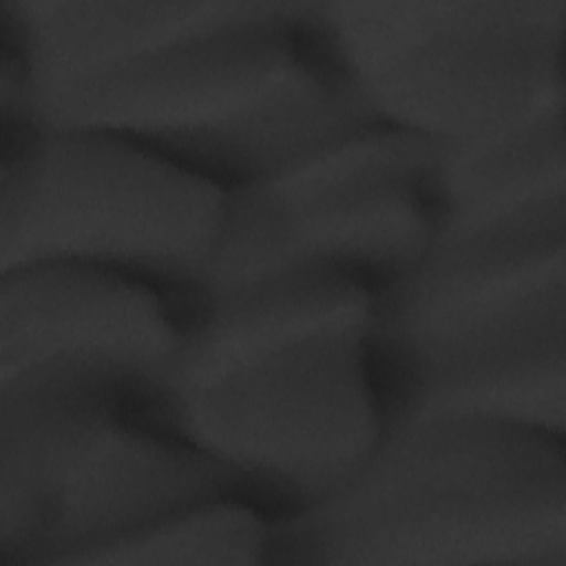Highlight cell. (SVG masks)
<instances>
[{"mask_svg":"<svg viewBox=\"0 0 566 566\" xmlns=\"http://www.w3.org/2000/svg\"><path fill=\"white\" fill-rule=\"evenodd\" d=\"M179 314L153 287L77 263L0 272V385L60 378L144 387L179 338Z\"/></svg>","mask_w":566,"mask_h":566,"instance_id":"cell-9","label":"cell"},{"mask_svg":"<svg viewBox=\"0 0 566 566\" xmlns=\"http://www.w3.org/2000/svg\"><path fill=\"white\" fill-rule=\"evenodd\" d=\"M436 144L369 124L226 190L197 301L316 270L343 274L371 294L391 285L431 248L427 181Z\"/></svg>","mask_w":566,"mask_h":566,"instance_id":"cell-6","label":"cell"},{"mask_svg":"<svg viewBox=\"0 0 566 566\" xmlns=\"http://www.w3.org/2000/svg\"><path fill=\"white\" fill-rule=\"evenodd\" d=\"M371 307L367 287L323 270L199 298L135 409L226 467L272 520L318 506L385 433Z\"/></svg>","mask_w":566,"mask_h":566,"instance_id":"cell-1","label":"cell"},{"mask_svg":"<svg viewBox=\"0 0 566 566\" xmlns=\"http://www.w3.org/2000/svg\"><path fill=\"white\" fill-rule=\"evenodd\" d=\"M564 82L480 135L438 142L427 181L431 248L566 239Z\"/></svg>","mask_w":566,"mask_h":566,"instance_id":"cell-10","label":"cell"},{"mask_svg":"<svg viewBox=\"0 0 566 566\" xmlns=\"http://www.w3.org/2000/svg\"><path fill=\"white\" fill-rule=\"evenodd\" d=\"M564 442L480 418L382 436L325 502L274 517L268 564L566 566Z\"/></svg>","mask_w":566,"mask_h":566,"instance_id":"cell-2","label":"cell"},{"mask_svg":"<svg viewBox=\"0 0 566 566\" xmlns=\"http://www.w3.org/2000/svg\"><path fill=\"white\" fill-rule=\"evenodd\" d=\"M274 2L0 0V42L27 69L38 104L93 75L250 24Z\"/></svg>","mask_w":566,"mask_h":566,"instance_id":"cell-11","label":"cell"},{"mask_svg":"<svg viewBox=\"0 0 566 566\" xmlns=\"http://www.w3.org/2000/svg\"><path fill=\"white\" fill-rule=\"evenodd\" d=\"M566 239L429 248L374 294L371 365L385 413L447 374L564 343Z\"/></svg>","mask_w":566,"mask_h":566,"instance_id":"cell-8","label":"cell"},{"mask_svg":"<svg viewBox=\"0 0 566 566\" xmlns=\"http://www.w3.org/2000/svg\"><path fill=\"white\" fill-rule=\"evenodd\" d=\"M270 533V515L228 497L161 517L97 548L82 564H268Z\"/></svg>","mask_w":566,"mask_h":566,"instance_id":"cell-13","label":"cell"},{"mask_svg":"<svg viewBox=\"0 0 566 566\" xmlns=\"http://www.w3.org/2000/svg\"><path fill=\"white\" fill-rule=\"evenodd\" d=\"M566 0L314 2L307 33L380 124L480 135L562 77Z\"/></svg>","mask_w":566,"mask_h":566,"instance_id":"cell-7","label":"cell"},{"mask_svg":"<svg viewBox=\"0 0 566 566\" xmlns=\"http://www.w3.org/2000/svg\"><path fill=\"white\" fill-rule=\"evenodd\" d=\"M310 9L274 2L250 24L93 75L38 104V128L113 133L223 190L243 186L380 124L314 46Z\"/></svg>","mask_w":566,"mask_h":566,"instance_id":"cell-3","label":"cell"},{"mask_svg":"<svg viewBox=\"0 0 566 566\" xmlns=\"http://www.w3.org/2000/svg\"><path fill=\"white\" fill-rule=\"evenodd\" d=\"M133 391L0 387V566L82 564L177 511L243 500L226 467L153 427Z\"/></svg>","mask_w":566,"mask_h":566,"instance_id":"cell-4","label":"cell"},{"mask_svg":"<svg viewBox=\"0 0 566 566\" xmlns=\"http://www.w3.org/2000/svg\"><path fill=\"white\" fill-rule=\"evenodd\" d=\"M564 343H553L447 374L409 391L385 413V433L424 420L480 418L564 442Z\"/></svg>","mask_w":566,"mask_h":566,"instance_id":"cell-12","label":"cell"},{"mask_svg":"<svg viewBox=\"0 0 566 566\" xmlns=\"http://www.w3.org/2000/svg\"><path fill=\"white\" fill-rule=\"evenodd\" d=\"M226 190L113 133L40 128L0 168V272L77 263L159 292L181 316L210 270Z\"/></svg>","mask_w":566,"mask_h":566,"instance_id":"cell-5","label":"cell"}]
</instances>
